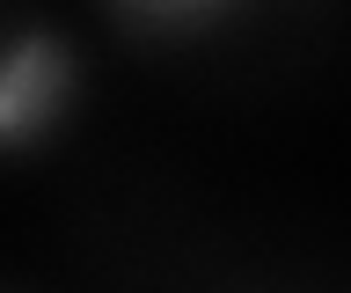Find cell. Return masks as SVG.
Here are the masks:
<instances>
[{
    "label": "cell",
    "mask_w": 351,
    "mask_h": 293,
    "mask_svg": "<svg viewBox=\"0 0 351 293\" xmlns=\"http://www.w3.org/2000/svg\"><path fill=\"white\" fill-rule=\"evenodd\" d=\"M81 103V45L59 23H15L0 37V154H29Z\"/></svg>",
    "instance_id": "6da1fadb"
},
{
    "label": "cell",
    "mask_w": 351,
    "mask_h": 293,
    "mask_svg": "<svg viewBox=\"0 0 351 293\" xmlns=\"http://www.w3.org/2000/svg\"><path fill=\"white\" fill-rule=\"evenodd\" d=\"M241 0H110V15L132 37H205L213 23H227Z\"/></svg>",
    "instance_id": "7a4b0ae2"
}]
</instances>
